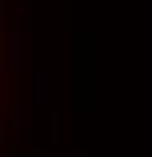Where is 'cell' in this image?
Here are the masks:
<instances>
[{"label":"cell","instance_id":"6da1fadb","mask_svg":"<svg viewBox=\"0 0 152 157\" xmlns=\"http://www.w3.org/2000/svg\"><path fill=\"white\" fill-rule=\"evenodd\" d=\"M34 104L36 109L46 111L51 106V73L48 70H36L34 75Z\"/></svg>","mask_w":152,"mask_h":157},{"label":"cell","instance_id":"7a4b0ae2","mask_svg":"<svg viewBox=\"0 0 152 157\" xmlns=\"http://www.w3.org/2000/svg\"><path fill=\"white\" fill-rule=\"evenodd\" d=\"M10 126H12V131H24V128H27V118H24V109H22V106H15V109H12Z\"/></svg>","mask_w":152,"mask_h":157},{"label":"cell","instance_id":"3957f363","mask_svg":"<svg viewBox=\"0 0 152 157\" xmlns=\"http://www.w3.org/2000/svg\"><path fill=\"white\" fill-rule=\"evenodd\" d=\"M10 143H12V147H22L24 145V131H12Z\"/></svg>","mask_w":152,"mask_h":157},{"label":"cell","instance_id":"277c9868","mask_svg":"<svg viewBox=\"0 0 152 157\" xmlns=\"http://www.w3.org/2000/svg\"><path fill=\"white\" fill-rule=\"evenodd\" d=\"M5 143V109L0 106V147Z\"/></svg>","mask_w":152,"mask_h":157}]
</instances>
